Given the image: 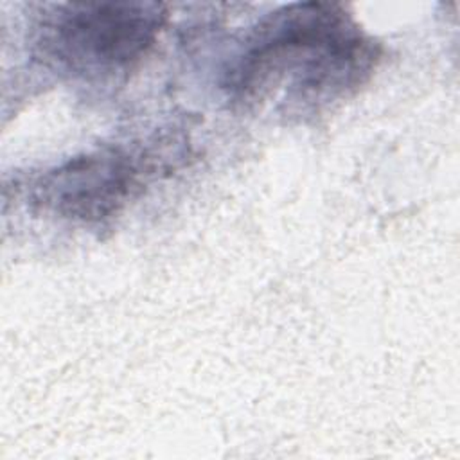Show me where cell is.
Masks as SVG:
<instances>
[{
  "label": "cell",
  "instance_id": "1",
  "mask_svg": "<svg viewBox=\"0 0 460 460\" xmlns=\"http://www.w3.org/2000/svg\"><path fill=\"white\" fill-rule=\"evenodd\" d=\"M379 61V41L341 4L298 2L250 29L223 88L246 111L271 108L302 119L356 95Z\"/></svg>",
  "mask_w": 460,
  "mask_h": 460
},
{
  "label": "cell",
  "instance_id": "2",
  "mask_svg": "<svg viewBox=\"0 0 460 460\" xmlns=\"http://www.w3.org/2000/svg\"><path fill=\"white\" fill-rule=\"evenodd\" d=\"M165 22L167 9L158 2L52 4L43 7L36 47L75 79L110 83L140 65Z\"/></svg>",
  "mask_w": 460,
  "mask_h": 460
},
{
  "label": "cell",
  "instance_id": "3",
  "mask_svg": "<svg viewBox=\"0 0 460 460\" xmlns=\"http://www.w3.org/2000/svg\"><path fill=\"white\" fill-rule=\"evenodd\" d=\"M155 155L138 146H104L43 172L32 203L59 219L102 226L140 198L156 174Z\"/></svg>",
  "mask_w": 460,
  "mask_h": 460
}]
</instances>
